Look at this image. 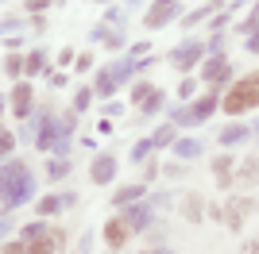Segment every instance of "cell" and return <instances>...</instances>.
<instances>
[{"label":"cell","instance_id":"obj_40","mask_svg":"<svg viewBox=\"0 0 259 254\" xmlns=\"http://www.w3.org/2000/svg\"><path fill=\"white\" fill-rule=\"evenodd\" d=\"M236 4H240V0H236ZM236 4H232V8H236Z\"/></svg>","mask_w":259,"mask_h":254},{"label":"cell","instance_id":"obj_9","mask_svg":"<svg viewBox=\"0 0 259 254\" xmlns=\"http://www.w3.org/2000/svg\"><path fill=\"white\" fill-rule=\"evenodd\" d=\"M201 77H205L209 85H221L225 77H232V62H228L225 54H213V58H205V66H201Z\"/></svg>","mask_w":259,"mask_h":254},{"label":"cell","instance_id":"obj_7","mask_svg":"<svg viewBox=\"0 0 259 254\" xmlns=\"http://www.w3.org/2000/svg\"><path fill=\"white\" fill-rule=\"evenodd\" d=\"M132 231H136V227H132L128 216H116V220H108V223H105V243L112 246V250H120V246L132 239Z\"/></svg>","mask_w":259,"mask_h":254},{"label":"cell","instance_id":"obj_22","mask_svg":"<svg viewBox=\"0 0 259 254\" xmlns=\"http://www.w3.org/2000/svg\"><path fill=\"white\" fill-rule=\"evenodd\" d=\"M151 139H140V143H136V147H132V162H136V166H140V162H147V154H151Z\"/></svg>","mask_w":259,"mask_h":254},{"label":"cell","instance_id":"obj_5","mask_svg":"<svg viewBox=\"0 0 259 254\" xmlns=\"http://www.w3.org/2000/svg\"><path fill=\"white\" fill-rule=\"evenodd\" d=\"M178 12H182L178 0H155L151 8L143 12V27H147V31H159V27H166L170 20H178Z\"/></svg>","mask_w":259,"mask_h":254},{"label":"cell","instance_id":"obj_24","mask_svg":"<svg viewBox=\"0 0 259 254\" xmlns=\"http://www.w3.org/2000/svg\"><path fill=\"white\" fill-rule=\"evenodd\" d=\"M35 208H39V216H54V212L62 208V197H43Z\"/></svg>","mask_w":259,"mask_h":254},{"label":"cell","instance_id":"obj_34","mask_svg":"<svg viewBox=\"0 0 259 254\" xmlns=\"http://www.w3.org/2000/svg\"><path fill=\"white\" fill-rule=\"evenodd\" d=\"M248 50H251V54H259V27L248 35Z\"/></svg>","mask_w":259,"mask_h":254},{"label":"cell","instance_id":"obj_14","mask_svg":"<svg viewBox=\"0 0 259 254\" xmlns=\"http://www.w3.org/2000/svg\"><path fill=\"white\" fill-rule=\"evenodd\" d=\"M221 4H225V0H205V4H201V8H194V12H190V16H186V27H197V23H201V20H209V16H213V12L217 8H221Z\"/></svg>","mask_w":259,"mask_h":254},{"label":"cell","instance_id":"obj_12","mask_svg":"<svg viewBox=\"0 0 259 254\" xmlns=\"http://www.w3.org/2000/svg\"><path fill=\"white\" fill-rule=\"evenodd\" d=\"M31 85H16V89H12V108H16V116H27V112H31Z\"/></svg>","mask_w":259,"mask_h":254},{"label":"cell","instance_id":"obj_33","mask_svg":"<svg viewBox=\"0 0 259 254\" xmlns=\"http://www.w3.org/2000/svg\"><path fill=\"white\" fill-rule=\"evenodd\" d=\"M77 70H93V54H77Z\"/></svg>","mask_w":259,"mask_h":254},{"label":"cell","instance_id":"obj_2","mask_svg":"<svg viewBox=\"0 0 259 254\" xmlns=\"http://www.w3.org/2000/svg\"><path fill=\"white\" fill-rule=\"evenodd\" d=\"M31 189H35V177L23 162H4V212L20 208V204L31 201Z\"/></svg>","mask_w":259,"mask_h":254},{"label":"cell","instance_id":"obj_26","mask_svg":"<svg viewBox=\"0 0 259 254\" xmlns=\"http://www.w3.org/2000/svg\"><path fill=\"white\" fill-rule=\"evenodd\" d=\"M151 143H155V147H170V143H174V127H170V123L159 127V131L151 135Z\"/></svg>","mask_w":259,"mask_h":254},{"label":"cell","instance_id":"obj_6","mask_svg":"<svg viewBox=\"0 0 259 254\" xmlns=\"http://www.w3.org/2000/svg\"><path fill=\"white\" fill-rule=\"evenodd\" d=\"M201 58H205V46H201V42L197 39H186L182 46H174L170 50V66L174 70H194V66H201Z\"/></svg>","mask_w":259,"mask_h":254},{"label":"cell","instance_id":"obj_3","mask_svg":"<svg viewBox=\"0 0 259 254\" xmlns=\"http://www.w3.org/2000/svg\"><path fill=\"white\" fill-rule=\"evenodd\" d=\"M221 108H225L228 116H240L248 108H259V70L248 74V77H240V81H232V89L221 96Z\"/></svg>","mask_w":259,"mask_h":254},{"label":"cell","instance_id":"obj_41","mask_svg":"<svg viewBox=\"0 0 259 254\" xmlns=\"http://www.w3.org/2000/svg\"><path fill=\"white\" fill-rule=\"evenodd\" d=\"M255 135H259V127H255Z\"/></svg>","mask_w":259,"mask_h":254},{"label":"cell","instance_id":"obj_32","mask_svg":"<svg viewBox=\"0 0 259 254\" xmlns=\"http://www.w3.org/2000/svg\"><path fill=\"white\" fill-rule=\"evenodd\" d=\"M0 147H4V154H8V150L16 147V139H12V131H0Z\"/></svg>","mask_w":259,"mask_h":254},{"label":"cell","instance_id":"obj_23","mask_svg":"<svg viewBox=\"0 0 259 254\" xmlns=\"http://www.w3.org/2000/svg\"><path fill=\"white\" fill-rule=\"evenodd\" d=\"M93 96H97L93 89H77V93H74V112H85V108L93 104Z\"/></svg>","mask_w":259,"mask_h":254},{"label":"cell","instance_id":"obj_39","mask_svg":"<svg viewBox=\"0 0 259 254\" xmlns=\"http://www.w3.org/2000/svg\"><path fill=\"white\" fill-rule=\"evenodd\" d=\"M128 4H140V0H128Z\"/></svg>","mask_w":259,"mask_h":254},{"label":"cell","instance_id":"obj_8","mask_svg":"<svg viewBox=\"0 0 259 254\" xmlns=\"http://www.w3.org/2000/svg\"><path fill=\"white\" fill-rule=\"evenodd\" d=\"M255 208H259V204L251 201V197H232L228 208H225V223H228V227H244V220H248Z\"/></svg>","mask_w":259,"mask_h":254},{"label":"cell","instance_id":"obj_10","mask_svg":"<svg viewBox=\"0 0 259 254\" xmlns=\"http://www.w3.org/2000/svg\"><path fill=\"white\" fill-rule=\"evenodd\" d=\"M89 177L97 181V185H108V181L116 177V158H112V154H97L93 166H89Z\"/></svg>","mask_w":259,"mask_h":254},{"label":"cell","instance_id":"obj_28","mask_svg":"<svg viewBox=\"0 0 259 254\" xmlns=\"http://www.w3.org/2000/svg\"><path fill=\"white\" fill-rule=\"evenodd\" d=\"M23 70H27V62H23V58H16V54H12L8 62H4V74H8V77H20Z\"/></svg>","mask_w":259,"mask_h":254},{"label":"cell","instance_id":"obj_36","mask_svg":"<svg viewBox=\"0 0 259 254\" xmlns=\"http://www.w3.org/2000/svg\"><path fill=\"white\" fill-rule=\"evenodd\" d=\"M27 8H31V12H43V8H47V0H27Z\"/></svg>","mask_w":259,"mask_h":254},{"label":"cell","instance_id":"obj_27","mask_svg":"<svg viewBox=\"0 0 259 254\" xmlns=\"http://www.w3.org/2000/svg\"><path fill=\"white\" fill-rule=\"evenodd\" d=\"M132 74H136V62H112V77L116 81H128Z\"/></svg>","mask_w":259,"mask_h":254},{"label":"cell","instance_id":"obj_30","mask_svg":"<svg viewBox=\"0 0 259 254\" xmlns=\"http://www.w3.org/2000/svg\"><path fill=\"white\" fill-rule=\"evenodd\" d=\"M155 108H162V93H159V89H155V96H151V100H147V104L140 108V112L147 116V112H155Z\"/></svg>","mask_w":259,"mask_h":254},{"label":"cell","instance_id":"obj_35","mask_svg":"<svg viewBox=\"0 0 259 254\" xmlns=\"http://www.w3.org/2000/svg\"><path fill=\"white\" fill-rule=\"evenodd\" d=\"M58 62L70 66V62H74V50H70V46H66V50H58Z\"/></svg>","mask_w":259,"mask_h":254},{"label":"cell","instance_id":"obj_13","mask_svg":"<svg viewBox=\"0 0 259 254\" xmlns=\"http://www.w3.org/2000/svg\"><path fill=\"white\" fill-rule=\"evenodd\" d=\"M143 193H147V185H120V189L112 193V204H116V208H128L132 201H140Z\"/></svg>","mask_w":259,"mask_h":254},{"label":"cell","instance_id":"obj_29","mask_svg":"<svg viewBox=\"0 0 259 254\" xmlns=\"http://www.w3.org/2000/svg\"><path fill=\"white\" fill-rule=\"evenodd\" d=\"M43 70H47V54L35 50L31 58H27V74H43Z\"/></svg>","mask_w":259,"mask_h":254},{"label":"cell","instance_id":"obj_1","mask_svg":"<svg viewBox=\"0 0 259 254\" xmlns=\"http://www.w3.org/2000/svg\"><path fill=\"white\" fill-rule=\"evenodd\" d=\"M66 243V235L58 227H47V223H27L8 246L4 254H58Z\"/></svg>","mask_w":259,"mask_h":254},{"label":"cell","instance_id":"obj_17","mask_svg":"<svg viewBox=\"0 0 259 254\" xmlns=\"http://www.w3.org/2000/svg\"><path fill=\"white\" fill-rule=\"evenodd\" d=\"M201 150H205L201 139H182V143H174V154H178V158H197Z\"/></svg>","mask_w":259,"mask_h":254},{"label":"cell","instance_id":"obj_20","mask_svg":"<svg viewBox=\"0 0 259 254\" xmlns=\"http://www.w3.org/2000/svg\"><path fill=\"white\" fill-rule=\"evenodd\" d=\"M248 139V127H240V123H228L225 131H221V143L225 147H232V143H244Z\"/></svg>","mask_w":259,"mask_h":254},{"label":"cell","instance_id":"obj_4","mask_svg":"<svg viewBox=\"0 0 259 254\" xmlns=\"http://www.w3.org/2000/svg\"><path fill=\"white\" fill-rule=\"evenodd\" d=\"M217 108H221V100H217V96H201V100H194L190 108H178V112L170 116V123H174V127L201 123V119H209V116H213Z\"/></svg>","mask_w":259,"mask_h":254},{"label":"cell","instance_id":"obj_38","mask_svg":"<svg viewBox=\"0 0 259 254\" xmlns=\"http://www.w3.org/2000/svg\"><path fill=\"white\" fill-rule=\"evenodd\" d=\"M143 254H174V250H143Z\"/></svg>","mask_w":259,"mask_h":254},{"label":"cell","instance_id":"obj_21","mask_svg":"<svg viewBox=\"0 0 259 254\" xmlns=\"http://www.w3.org/2000/svg\"><path fill=\"white\" fill-rule=\"evenodd\" d=\"M70 166H74L70 158H54L51 166H47V181H62L66 173H70Z\"/></svg>","mask_w":259,"mask_h":254},{"label":"cell","instance_id":"obj_25","mask_svg":"<svg viewBox=\"0 0 259 254\" xmlns=\"http://www.w3.org/2000/svg\"><path fill=\"white\" fill-rule=\"evenodd\" d=\"M155 96V85H136V89H132V100H136V104H147V100H151Z\"/></svg>","mask_w":259,"mask_h":254},{"label":"cell","instance_id":"obj_16","mask_svg":"<svg viewBox=\"0 0 259 254\" xmlns=\"http://www.w3.org/2000/svg\"><path fill=\"white\" fill-rule=\"evenodd\" d=\"M201 212H205V204H201V197H197V193H190V197H186L182 201V216L190 223H201Z\"/></svg>","mask_w":259,"mask_h":254},{"label":"cell","instance_id":"obj_18","mask_svg":"<svg viewBox=\"0 0 259 254\" xmlns=\"http://www.w3.org/2000/svg\"><path fill=\"white\" fill-rule=\"evenodd\" d=\"M116 77H112V70H105V74H97V85H93V93H97V96H112V93H116Z\"/></svg>","mask_w":259,"mask_h":254},{"label":"cell","instance_id":"obj_37","mask_svg":"<svg viewBox=\"0 0 259 254\" xmlns=\"http://www.w3.org/2000/svg\"><path fill=\"white\" fill-rule=\"evenodd\" d=\"M244 254H259V239H251V243L244 246Z\"/></svg>","mask_w":259,"mask_h":254},{"label":"cell","instance_id":"obj_15","mask_svg":"<svg viewBox=\"0 0 259 254\" xmlns=\"http://www.w3.org/2000/svg\"><path fill=\"white\" fill-rule=\"evenodd\" d=\"M213 173L221 189H232V158H213Z\"/></svg>","mask_w":259,"mask_h":254},{"label":"cell","instance_id":"obj_11","mask_svg":"<svg viewBox=\"0 0 259 254\" xmlns=\"http://www.w3.org/2000/svg\"><path fill=\"white\" fill-rule=\"evenodd\" d=\"M255 181H259V158H248L236 173H232V189H251Z\"/></svg>","mask_w":259,"mask_h":254},{"label":"cell","instance_id":"obj_19","mask_svg":"<svg viewBox=\"0 0 259 254\" xmlns=\"http://www.w3.org/2000/svg\"><path fill=\"white\" fill-rule=\"evenodd\" d=\"M124 216H128V220H132V227L140 231V227H147V220H151V208H147V204H136V208H128Z\"/></svg>","mask_w":259,"mask_h":254},{"label":"cell","instance_id":"obj_31","mask_svg":"<svg viewBox=\"0 0 259 254\" xmlns=\"http://www.w3.org/2000/svg\"><path fill=\"white\" fill-rule=\"evenodd\" d=\"M194 89H197V81H194V77H186V81L178 85V96H194Z\"/></svg>","mask_w":259,"mask_h":254}]
</instances>
